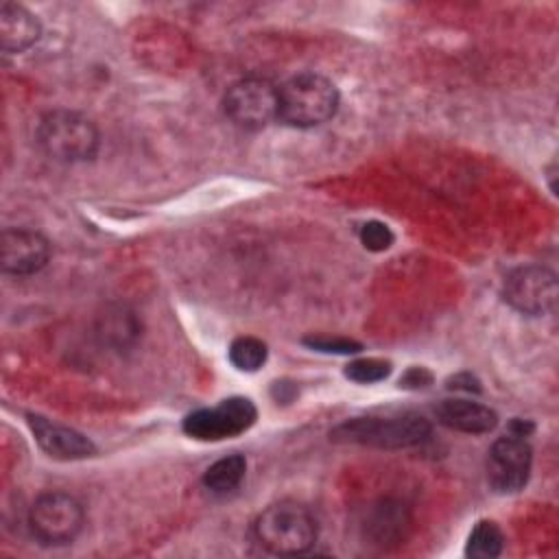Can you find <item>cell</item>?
Segmentation results:
<instances>
[{"instance_id": "cell-14", "label": "cell", "mask_w": 559, "mask_h": 559, "mask_svg": "<svg viewBox=\"0 0 559 559\" xmlns=\"http://www.w3.org/2000/svg\"><path fill=\"white\" fill-rule=\"evenodd\" d=\"M247 472V461L242 454H229L212 463L203 474V487L212 493H229L234 491Z\"/></svg>"}, {"instance_id": "cell-12", "label": "cell", "mask_w": 559, "mask_h": 559, "mask_svg": "<svg viewBox=\"0 0 559 559\" xmlns=\"http://www.w3.org/2000/svg\"><path fill=\"white\" fill-rule=\"evenodd\" d=\"M435 417L439 424L459 432H489L498 424L496 411L472 400H443L435 406Z\"/></svg>"}, {"instance_id": "cell-19", "label": "cell", "mask_w": 559, "mask_h": 559, "mask_svg": "<svg viewBox=\"0 0 559 559\" xmlns=\"http://www.w3.org/2000/svg\"><path fill=\"white\" fill-rule=\"evenodd\" d=\"M304 343L323 354H358L362 349L360 343L338 336H308Z\"/></svg>"}, {"instance_id": "cell-9", "label": "cell", "mask_w": 559, "mask_h": 559, "mask_svg": "<svg viewBox=\"0 0 559 559\" xmlns=\"http://www.w3.org/2000/svg\"><path fill=\"white\" fill-rule=\"evenodd\" d=\"M533 450L524 437L509 435L493 441L487 456V480L498 493L520 491L531 476Z\"/></svg>"}, {"instance_id": "cell-15", "label": "cell", "mask_w": 559, "mask_h": 559, "mask_svg": "<svg viewBox=\"0 0 559 559\" xmlns=\"http://www.w3.org/2000/svg\"><path fill=\"white\" fill-rule=\"evenodd\" d=\"M502 546H504V535L500 526L491 520H480L467 537L465 555L474 559H493L502 552Z\"/></svg>"}, {"instance_id": "cell-6", "label": "cell", "mask_w": 559, "mask_h": 559, "mask_svg": "<svg viewBox=\"0 0 559 559\" xmlns=\"http://www.w3.org/2000/svg\"><path fill=\"white\" fill-rule=\"evenodd\" d=\"M223 111L238 129H264L277 118V87L262 76L240 79L227 87Z\"/></svg>"}, {"instance_id": "cell-8", "label": "cell", "mask_w": 559, "mask_h": 559, "mask_svg": "<svg viewBox=\"0 0 559 559\" xmlns=\"http://www.w3.org/2000/svg\"><path fill=\"white\" fill-rule=\"evenodd\" d=\"M504 301L531 317L546 314L557 301V277L550 269L528 264L513 269L502 284Z\"/></svg>"}, {"instance_id": "cell-18", "label": "cell", "mask_w": 559, "mask_h": 559, "mask_svg": "<svg viewBox=\"0 0 559 559\" xmlns=\"http://www.w3.org/2000/svg\"><path fill=\"white\" fill-rule=\"evenodd\" d=\"M358 236L362 247L369 251H386L393 245V231L380 221H367Z\"/></svg>"}, {"instance_id": "cell-17", "label": "cell", "mask_w": 559, "mask_h": 559, "mask_svg": "<svg viewBox=\"0 0 559 559\" xmlns=\"http://www.w3.org/2000/svg\"><path fill=\"white\" fill-rule=\"evenodd\" d=\"M389 373H391V362L380 360V358H360V360H354L345 367V376L354 382H360V384L380 382Z\"/></svg>"}, {"instance_id": "cell-5", "label": "cell", "mask_w": 559, "mask_h": 559, "mask_svg": "<svg viewBox=\"0 0 559 559\" xmlns=\"http://www.w3.org/2000/svg\"><path fill=\"white\" fill-rule=\"evenodd\" d=\"M83 504L63 491L37 496L28 511V528L44 546H63L74 542L83 528Z\"/></svg>"}, {"instance_id": "cell-13", "label": "cell", "mask_w": 559, "mask_h": 559, "mask_svg": "<svg viewBox=\"0 0 559 559\" xmlns=\"http://www.w3.org/2000/svg\"><path fill=\"white\" fill-rule=\"evenodd\" d=\"M37 17L15 2L0 4V46L7 52H22L39 39Z\"/></svg>"}, {"instance_id": "cell-2", "label": "cell", "mask_w": 559, "mask_h": 559, "mask_svg": "<svg viewBox=\"0 0 559 559\" xmlns=\"http://www.w3.org/2000/svg\"><path fill=\"white\" fill-rule=\"evenodd\" d=\"M319 535L314 515L295 500L269 504L253 522L255 542L273 555H304Z\"/></svg>"}, {"instance_id": "cell-4", "label": "cell", "mask_w": 559, "mask_h": 559, "mask_svg": "<svg viewBox=\"0 0 559 559\" xmlns=\"http://www.w3.org/2000/svg\"><path fill=\"white\" fill-rule=\"evenodd\" d=\"M430 435L428 419L404 413L391 417H356L338 428H334L332 437L336 441H352L373 448H411L426 441Z\"/></svg>"}, {"instance_id": "cell-10", "label": "cell", "mask_w": 559, "mask_h": 559, "mask_svg": "<svg viewBox=\"0 0 559 559\" xmlns=\"http://www.w3.org/2000/svg\"><path fill=\"white\" fill-rule=\"evenodd\" d=\"M50 258L48 240L33 229L9 227L0 236V264L9 275H33Z\"/></svg>"}, {"instance_id": "cell-11", "label": "cell", "mask_w": 559, "mask_h": 559, "mask_svg": "<svg viewBox=\"0 0 559 559\" xmlns=\"http://www.w3.org/2000/svg\"><path fill=\"white\" fill-rule=\"evenodd\" d=\"M26 419H28L31 432H33L35 441L39 443V448L55 459L74 461V459L92 456L96 452L94 443L85 435H81L68 426H61L57 421H50L41 415H33V413L26 415Z\"/></svg>"}, {"instance_id": "cell-1", "label": "cell", "mask_w": 559, "mask_h": 559, "mask_svg": "<svg viewBox=\"0 0 559 559\" xmlns=\"http://www.w3.org/2000/svg\"><path fill=\"white\" fill-rule=\"evenodd\" d=\"M338 109L336 85L317 72H301L277 87V120L310 129L328 122Z\"/></svg>"}, {"instance_id": "cell-3", "label": "cell", "mask_w": 559, "mask_h": 559, "mask_svg": "<svg viewBox=\"0 0 559 559\" xmlns=\"http://www.w3.org/2000/svg\"><path fill=\"white\" fill-rule=\"evenodd\" d=\"M96 124L79 111L52 109L37 122V144L55 162L74 164L92 159L98 151Z\"/></svg>"}, {"instance_id": "cell-16", "label": "cell", "mask_w": 559, "mask_h": 559, "mask_svg": "<svg viewBox=\"0 0 559 559\" xmlns=\"http://www.w3.org/2000/svg\"><path fill=\"white\" fill-rule=\"evenodd\" d=\"M266 345L255 336H238L229 345V360L238 371H258L266 362Z\"/></svg>"}, {"instance_id": "cell-7", "label": "cell", "mask_w": 559, "mask_h": 559, "mask_svg": "<svg viewBox=\"0 0 559 559\" xmlns=\"http://www.w3.org/2000/svg\"><path fill=\"white\" fill-rule=\"evenodd\" d=\"M258 411L249 397H227L212 408H199L183 419V432L197 441H221L249 430Z\"/></svg>"}]
</instances>
